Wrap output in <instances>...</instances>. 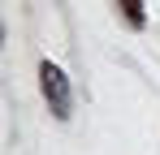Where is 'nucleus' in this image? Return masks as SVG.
Masks as SVG:
<instances>
[{"label":"nucleus","mask_w":160,"mask_h":155,"mask_svg":"<svg viewBox=\"0 0 160 155\" xmlns=\"http://www.w3.org/2000/svg\"><path fill=\"white\" fill-rule=\"evenodd\" d=\"M39 82H43V99H48V108H52V116H69L74 112V95H69V78L56 69L52 60H43L39 65Z\"/></svg>","instance_id":"nucleus-1"},{"label":"nucleus","mask_w":160,"mask_h":155,"mask_svg":"<svg viewBox=\"0 0 160 155\" xmlns=\"http://www.w3.org/2000/svg\"><path fill=\"white\" fill-rule=\"evenodd\" d=\"M121 4V13H126V22L134 26V30H143L147 26V13H143V0H117Z\"/></svg>","instance_id":"nucleus-2"}]
</instances>
